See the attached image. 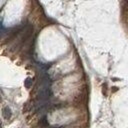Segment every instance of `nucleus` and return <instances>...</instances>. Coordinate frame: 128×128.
<instances>
[{"instance_id":"obj_1","label":"nucleus","mask_w":128,"mask_h":128,"mask_svg":"<svg viewBox=\"0 0 128 128\" xmlns=\"http://www.w3.org/2000/svg\"><path fill=\"white\" fill-rule=\"evenodd\" d=\"M11 110L8 108V107H5L4 109H3V115H4V118L5 119H9L10 117H11Z\"/></svg>"}]
</instances>
